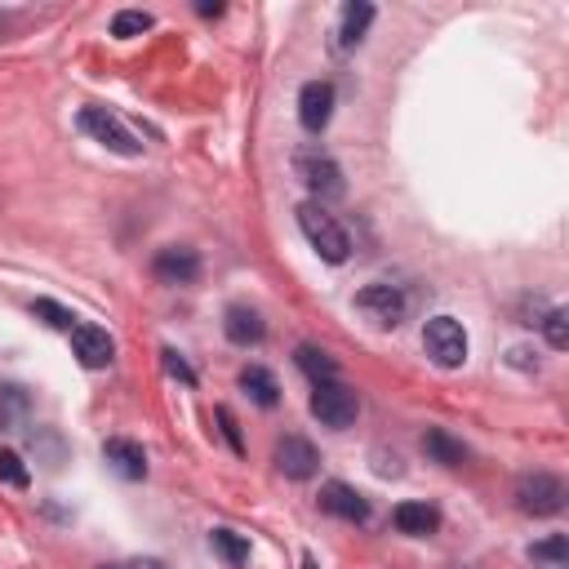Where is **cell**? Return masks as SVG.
I'll return each instance as SVG.
<instances>
[{"instance_id": "9c48e42d", "label": "cell", "mask_w": 569, "mask_h": 569, "mask_svg": "<svg viewBox=\"0 0 569 569\" xmlns=\"http://www.w3.org/2000/svg\"><path fill=\"white\" fill-rule=\"evenodd\" d=\"M71 351H77V361L85 370H107L116 361V342L98 325H77V329H71Z\"/></svg>"}, {"instance_id": "4316f807", "label": "cell", "mask_w": 569, "mask_h": 569, "mask_svg": "<svg viewBox=\"0 0 569 569\" xmlns=\"http://www.w3.org/2000/svg\"><path fill=\"white\" fill-rule=\"evenodd\" d=\"M219 422H223V437H228L232 454H245V441H241V427H236V418H232V409H228V405L219 409Z\"/></svg>"}, {"instance_id": "f1b7e54d", "label": "cell", "mask_w": 569, "mask_h": 569, "mask_svg": "<svg viewBox=\"0 0 569 569\" xmlns=\"http://www.w3.org/2000/svg\"><path fill=\"white\" fill-rule=\"evenodd\" d=\"M303 569H316V560H312V556H303Z\"/></svg>"}, {"instance_id": "52a82bcc", "label": "cell", "mask_w": 569, "mask_h": 569, "mask_svg": "<svg viewBox=\"0 0 569 569\" xmlns=\"http://www.w3.org/2000/svg\"><path fill=\"white\" fill-rule=\"evenodd\" d=\"M299 178L307 183V191L316 196V205L342 196V170L325 152H299Z\"/></svg>"}, {"instance_id": "8fae6325", "label": "cell", "mask_w": 569, "mask_h": 569, "mask_svg": "<svg viewBox=\"0 0 569 569\" xmlns=\"http://www.w3.org/2000/svg\"><path fill=\"white\" fill-rule=\"evenodd\" d=\"M152 276L161 284H191L200 276V254L187 249V245H165L156 258H152Z\"/></svg>"}, {"instance_id": "8992f818", "label": "cell", "mask_w": 569, "mask_h": 569, "mask_svg": "<svg viewBox=\"0 0 569 569\" xmlns=\"http://www.w3.org/2000/svg\"><path fill=\"white\" fill-rule=\"evenodd\" d=\"M81 129L94 138V142H103L107 152H116V156H142V142L125 129V120L120 116H112L107 107H85L81 112Z\"/></svg>"}, {"instance_id": "7c38bea8", "label": "cell", "mask_w": 569, "mask_h": 569, "mask_svg": "<svg viewBox=\"0 0 569 569\" xmlns=\"http://www.w3.org/2000/svg\"><path fill=\"white\" fill-rule=\"evenodd\" d=\"M329 116H334V85L329 81H307L299 90V120H303V129L321 133L329 125Z\"/></svg>"}, {"instance_id": "f546056e", "label": "cell", "mask_w": 569, "mask_h": 569, "mask_svg": "<svg viewBox=\"0 0 569 569\" xmlns=\"http://www.w3.org/2000/svg\"><path fill=\"white\" fill-rule=\"evenodd\" d=\"M98 569H129V565H98Z\"/></svg>"}, {"instance_id": "d4e9b609", "label": "cell", "mask_w": 569, "mask_h": 569, "mask_svg": "<svg viewBox=\"0 0 569 569\" xmlns=\"http://www.w3.org/2000/svg\"><path fill=\"white\" fill-rule=\"evenodd\" d=\"M0 480H5V485H14V489H27V480H32L27 463H23L14 450H0Z\"/></svg>"}, {"instance_id": "ac0fdd59", "label": "cell", "mask_w": 569, "mask_h": 569, "mask_svg": "<svg viewBox=\"0 0 569 569\" xmlns=\"http://www.w3.org/2000/svg\"><path fill=\"white\" fill-rule=\"evenodd\" d=\"M294 365L312 379V387L316 383H334L338 379V365H334V356L325 351V347H316V342H303L299 351H294Z\"/></svg>"}, {"instance_id": "3957f363", "label": "cell", "mask_w": 569, "mask_h": 569, "mask_svg": "<svg viewBox=\"0 0 569 569\" xmlns=\"http://www.w3.org/2000/svg\"><path fill=\"white\" fill-rule=\"evenodd\" d=\"M422 347L441 370H458L467 361V329L454 316H432L422 325Z\"/></svg>"}, {"instance_id": "ffe728a7", "label": "cell", "mask_w": 569, "mask_h": 569, "mask_svg": "<svg viewBox=\"0 0 569 569\" xmlns=\"http://www.w3.org/2000/svg\"><path fill=\"white\" fill-rule=\"evenodd\" d=\"M530 560H534L538 569H569V538H565V534H551V538L534 543V547H530Z\"/></svg>"}, {"instance_id": "5b68a950", "label": "cell", "mask_w": 569, "mask_h": 569, "mask_svg": "<svg viewBox=\"0 0 569 569\" xmlns=\"http://www.w3.org/2000/svg\"><path fill=\"white\" fill-rule=\"evenodd\" d=\"M405 307H409L405 294L387 280H374V284H365V290L356 294V312H361L370 325H379V329H396L405 321Z\"/></svg>"}, {"instance_id": "2e32d148", "label": "cell", "mask_w": 569, "mask_h": 569, "mask_svg": "<svg viewBox=\"0 0 569 569\" xmlns=\"http://www.w3.org/2000/svg\"><path fill=\"white\" fill-rule=\"evenodd\" d=\"M422 454L432 463H445V467H463L467 463V445L454 441L445 427H427V432H422Z\"/></svg>"}, {"instance_id": "30bf717a", "label": "cell", "mask_w": 569, "mask_h": 569, "mask_svg": "<svg viewBox=\"0 0 569 569\" xmlns=\"http://www.w3.org/2000/svg\"><path fill=\"white\" fill-rule=\"evenodd\" d=\"M276 472L280 476H290V480H312L316 476V463H321V454H316V445L312 441H303V437H284V441H276Z\"/></svg>"}, {"instance_id": "44dd1931", "label": "cell", "mask_w": 569, "mask_h": 569, "mask_svg": "<svg viewBox=\"0 0 569 569\" xmlns=\"http://www.w3.org/2000/svg\"><path fill=\"white\" fill-rule=\"evenodd\" d=\"M209 547L219 551L228 565H241V560H249V538H241L236 530H213V534H209Z\"/></svg>"}, {"instance_id": "cb8c5ba5", "label": "cell", "mask_w": 569, "mask_h": 569, "mask_svg": "<svg viewBox=\"0 0 569 569\" xmlns=\"http://www.w3.org/2000/svg\"><path fill=\"white\" fill-rule=\"evenodd\" d=\"M538 325H543V334H547V342H551L556 351H565V347H569V316H565V307H551Z\"/></svg>"}, {"instance_id": "603a6c76", "label": "cell", "mask_w": 569, "mask_h": 569, "mask_svg": "<svg viewBox=\"0 0 569 569\" xmlns=\"http://www.w3.org/2000/svg\"><path fill=\"white\" fill-rule=\"evenodd\" d=\"M32 312L49 325V329H62V334H71V329H77V316H71L67 307H58V303H49V299H36L32 303Z\"/></svg>"}, {"instance_id": "7a4b0ae2", "label": "cell", "mask_w": 569, "mask_h": 569, "mask_svg": "<svg viewBox=\"0 0 569 569\" xmlns=\"http://www.w3.org/2000/svg\"><path fill=\"white\" fill-rule=\"evenodd\" d=\"M565 498H569V489L551 472H525L516 480V508L525 516H560L565 512Z\"/></svg>"}, {"instance_id": "4fadbf2b", "label": "cell", "mask_w": 569, "mask_h": 569, "mask_svg": "<svg viewBox=\"0 0 569 569\" xmlns=\"http://www.w3.org/2000/svg\"><path fill=\"white\" fill-rule=\"evenodd\" d=\"M103 458H107V463H112V472H116V476H125V480H142V476H148V454H142V445H138V441L112 437V441L103 445Z\"/></svg>"}, {"instance_id": "9a60e30c", "label": "cell", "mask_w": 569, "mask_h": 569, "mask_svg": "<svg viewBox=\"0 0 569 569\" xmlns=\"http://www.w3.org/2000/svg\"><path fill=\"white\" fill-rule=\"evenodd\" d=\"M392 525H396L400 534H409V538H432V534L441 530V512H437L432 503H400V508L392 512Z\"/></svg>"}, {"instance_id": "5bb4252c", "label": "cell", "mask_w": 569, "mask_h": 569, "mask_svg": "<svg viewBox=\"0 0 569 569\" xmlns=\"http://www.w3.org/2000/svg\"><path fill=\"white\" fill-rule=\"evenodd\" d=\"M223 334H228V342H236V347H258L263 334H267V325H263V316H258L254 307L232 303L228 316H223Z\"/></svg>"}, {"instance_id": "484cf974", "label": "cell", "mask_w": 569, "mask_h": 569, "mask_svg": "<svg viewBox=\"0 0 569 569\" xmlns=\"http://www.w3.org/2000/svg\"><path fill=\"white\" fill-rule=\"evenodd\" d=\"M161 356H165V370H170V374H174V379H183V383H187V387H196V370H191V365H187V361H183V356H178V351H174V347H165V351H161Z\"/></svg>"}, {"instance_id": "277c9868", "label": "cell", "mask_w": 569, "mask_h": 569, "mask_svg": "<svg viewBox=\"0 0 569 569\" xmlns=\"http://www.w3.org/2000/svg\"><path fill=\"white\" fill-rule=\"evenodd\" d=\"M312 414L325 422V427H334V432H347V427L356 422V414H361V400H356V392L347 387V383H316L312 387Z\"/></svg>"}, {"instance_id": "d6986e66", "label": "cell", "mask_w": 569, "mask_h": 569, "mask_svg": "<svg viewBox=\"0 0 569 569\" xmlns=\"http://www.w3.org/2000/svg\"><path fill=\"white\" fill-rule=\"evenodd\" d=\"M241 387H245V396H249L254 405H263V409H276V405H280V383H276V374L263 370V365L241 370Z\"/></svg>"}, {"instance_id": "83f0119b", "label": "cell", "mask_w": 569, "mask_h": 569, "mask_svg": "<svg viewBox=\"0 0 569 569\" xmlns=\"http://www.w3.org/2000/svg\"><path fill=\"white\" fill-rule=\"evenodd\" d=\"M129 569H170L165 560H156V556H142V560H133Z\"/></svg>"}, {"instance_id": "7402d4cb", "label": "cell", "mask_w": 569, "mask_h": 569, "mask_svg": "<svg viewBox=\"0 0 569 569\" xmlns=\"http://www.w3.org/2000/svg\"><path fill=\"white\" fill-rule=\"evenodd\" d=\"M142 32H152V14L148 10H120L112 19V36L129 40V36H142Z\"/></svg>"}, {"instance_id": "6da1fadb", "label": "cell", "mask_w": 569, "mask_h": 569, "mask_svg": "<svg viewBox=\"0 0 569 569\" xmlns=\"http://www.w3.org/2000/svg\"><path fill=\"white\" fill-rule=\"evenodd\" d=\"M299 228H303V236H307V245L325 258V263H347V254H351V241H347V232H342V223L334 219V213L325 209V205H316V200H303L299 205Z\"/></svg>"}, {"instance_id": "e0dca14e", "label": "cell", "mask_w": 569, "mask_h": 569, "mask_svg": "<svg viewBox=\"0 0 569 569\" xmlns=\"http://www.w3.org/2000/svg\"><path fill=\"white\" fill-rule=\"evenodd\" d=\"M370 23H374V5H365V0H351V5H342V14H338V45L342 49L361 45L365 32H370Z\"/></svg>"}, {"instance_id": "ba28073f", "label": "cell", "mask_w": 569, "mask_h": 569, "mask_svg": "<svg viewBox=\"0 0 569 569\" xmlns=\"http://www.w3.org/2000/svg\"><path fill=\"white\" fill-rule=\"evenodd\" d=\"M321 508L347 525H365L370 521V503H365V493H356L347 480H325L321 485Z\"/></svg>"}]
</instances>
